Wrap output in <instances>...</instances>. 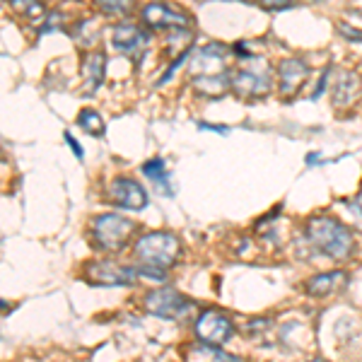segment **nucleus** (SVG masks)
Instances as JSON below:
<instances>
[{
    "instance_id": "6",
    "label": "nucleus",
    "mask_w": 362,
    "mask_h": 362,
    "mask_svg": "<svg viewBox=\"0 0 362 362\" xmlns=\"http://www.w3.org/2000/svg\"><path fill=\"white\" fill-rule=\"evenodd\" d=\"M194 331L198 341L206 343V346H225L235 336V324L227 314L218 312V309H208L196 319Z\"/></svg>"
},
{
    "instance_id": "8",
    "label": "nucleus",
    "mask_w": 362,
    "mask_h": 362,
    "mask_svg": "<svg viewBox=\"0 0 362 362\" xmlns=\"http://www.w3.org/2000/svg\"><path fill=\"white\" fill-rule=\"evenodd\" d=\"M145 309L160 319H179L186 309H191V302L186 300L179 290L165 285V288L150 290V293L145 295Z\"/></svg>"
},
{
    "instance_id": "18",
    "label": "nucleus",
    "mask_w": 362,
    "mask_h": 362,
    "mask_svg": "<svg viewBox=\"0 0 362 362\" xmlns=\"http://www.w3.org/2000/svg\"><path fill=\"white\" fill-rule=\"evenodd\" d=\"M75 124L83 128L85 133H90V136H104V131H107V126H104L102 116H99L95 109H83V112L78 114V119H75Z\"/></svg>"
},
{
    "instance_id": "12",
    "label": "nucleus",
    "mask_w": 362,
    "mask_h": 362,
    "mask_svg": "<svg viewBox=\"0 0 362 362\" xmlns=\"http://www.w3.org/2000/svg\"><path fill=\"white\" fill-rule=\"evenodd\" d=\"M362 95V78L353 70H343L338 73V78L331 85V102H334L336 109H348L353 107L355 102Z\"/></svg>"
},
{
    "instance_id": "14",
    "label": "nucleus",
    "mask_w": 362,
    "mask_h": 362,
    "mask_svg": "<svg viewBox=\"0 0 362 362\" xmlns=\"http://www.w3.org/2000/svg\"><path fill=\"white\" fill-rule=\"evenodd\" d=\"M104 73H107V54L102 49L87 54L83 63V75H85V95H95L99 85L104 83Z\"/></svg>"
},
{
    "instance_id": "4",
    "label": "nucleus",
    "mask_w": 362,
    "mask_h": 362,
    "mask_svg": "<svg viewBox=\"0 0 362 362\" xmlns=\"http://www.w3.org/2000/svg\"><path fill=\"white\" fill-rule=\"evenodd\" d=\"M136 223L119 213H104L92 220V239L102 251H121L131 242Z\"/></svg>"
},
{
    "instance_id": "16",
    "label": "nucleus",
    "mask_w": 362,
    "mask_h": 362,
    "mask_svg": "<svg viewBox=\"0 0 362 362\" xmlns=\"http://www.w3.org/2000/svg\"><path fill=\"white\" fill-rule=\"evenodd\" d=\"M191 85L198 95L208 97V99H218L225 97L227 90H230V75L225 73H213V75H194L191 78Z\"/></svg>"
},
{
    "instance_id": "23",
    "label": "nucleus",
    "mask_w": 362,
    "mask_h": 362,
    "mask_svg": "<svg viewBox=\"0 0 362 362\" xmlns=\"http://www.w3.org/2000/svg\"><path fill=\"white\" fill-rule=\"evenodd\" d=\"M338 32H341L343 37H348V39H360V42H362V32H355V29L350 27V25H341Z\"/></svg>"
},
{
    "instance_id": "1",
    "label": "nucleus",
    "mask_w": 362,
    "mask_h": 362,
    "mask_svg": "<svg viewBox=\"0 0 362 362\" xmlns=\"http://www.w3.org/2000/svg\"><path fill=\"white\" fill-rule=\"evenodd\" d=\"M305 235L307 242L331 261H346L355 251V239L350 230L336 218H309Z\"/></svg>"
},
{
    "instance_id": "2",
    "label": "nucleus",
    "mask_w": 362,
    "mask_h": 362,
    "mask_svg": "<svg viewBox=\"0 0 362 362\" xmlns=\"http://www.w3.org/2000/svg\"><path fill=\"white\" fill-rule=\"evenodd\" d=\"M133 254H136L140 266L167 271V268H172L177 264V259L181 254V244L172 232L157 230V232H150V235L140 237L138 242L133 244Z\"/></svg>"
},
{
    "instance_id": "13",
    "label": "nucleus",
    "mask_w": 362,
    "mask_h": 362,
    "mask_svg": "<svg viewBox=\"0 0 362 362\" xmlns=\"http://www.w3.org/2000/svg\"><path fill=\"white\" fill-rule=\"evenodd\" d=\"M227 58V46L210 42L206 46L196 51L194 63H191V70L196 75H213V73H223V63Z\"/></svg>"
},
{
    "instance_id": "3",
    "label": "nucleus",
    "mask_w": 362,
    "mask_h": 362,
    "mask_svg": "<svg viewBox=\"0 0 362 362\" xmlns=\"http://www.w3.org/2000/svg\"><path fill=\"white\" fill-rule=\"evenodd\" d=\"M271 70L264 58H249L247 68L230 73V90L239 99H264L271 92Z\"/></svg>"
},
{
    "instance_id": "17",
    "label": "nucleus",
    "mask_w": 362,
    "mask_h": 362,
    "mask_svg": "<svg viewBox=\"0 0 362 362\" xmlns=\"http://www.w3.org/2000/svg\"><path fill=\"white\" fill-rule=\"evenodd\" d=\"M143 174L148 177L157 189L162 191V194H172V189H169V172H167V165L162 157H153V160H148L143 165Z\"/></svg>"
},
{
    "instance_id": "20",
    "label": "nucleus",
    "mask_w": 362,
    "mask_h": 362,
    "mask_svg": "<svg viewBox=\"0 0 362 362\" xmlns=\"http://www.w3.org/2000/svg\"><path fill=\"white\" fill-rule=\"evenodd\" d=\"M136 0H95V5L107 15H126Z\"/></svg>"
},
{
    "instance_id": "25",
    "label": "nucleus",
    "mask_w": 362,
    "mask_h": 362,
    "mask_svg": "<svg viewBox=\"0 0 362 362\" xmlns=\"http://www.w3.org/2000/svg\"><path fill=\"white\" fill-rule=\"evenodd\" d=\"M314 3H321V0H314Z\"/></svg>"
},
{
    "instance_id": "21",
    "label": "nucleus",
    "mask_w": 362,
    "mask_h": 362,
    "mask_svg": "<svg viewBox=\"0 0 362 362\" xmlns=\"http://www.w3.org/2000/svg\"><path fill=\"white\" fill-rule=\"evenodd\" d=\"M259 5L266 10H290L295 8V0H259Z\"/></svg>"
},
{
    "instance_id": "9",
    "label": "nucleus",
    "mask_w": 362,
    "mask_h": 362,
    "mask_svg": "<svg viewBox=\"0 0 362 362\" xmlns=\"http://www.w3.org/2000/svg\"><path fill=\"white\" fill-rule=\"evenodd\" d=\"M138 278V268L124 266L119 261L102 259L87 266V280L95 285H112V288H121V285H133Z\"/></svg>"
},
{
    "instance_id": "5",
    "label": "nucleus",
    "mask_w": 362,
    "mask_h": 362,
    "mask_svg": "<svg viewBox=\"0 0 362 362\" xmlns=\"http://www.w3.org/2000/svg\"><path fill=\"white\" fill-rule=\"evenodd\" d=\"M140 20L150 29H172V32H189L191 15L184 13L179 5L169 3H148L140 10Z\"/></svg>"
},
{
    "instance_id": "11",
    "label": "nucleus",
    "mask_w": 362,
    "mask_h": 362,
    "mask_svg": "<svg viewBox=\"0 0 362 362\" xmlns=\"http://www.w3.org/2000/svg\"><path fill=\"white\" fill-rule=\"evenodd\" d=\"M109 203L126 210H143L148 206V194L145 189L131 177H116L109 184Z\"/></svg>"
},
{
    "instance_id": "24",
    "label": "nucleus",
    "mask_w": 362,
    "mask_h": 362,
    "mask_svg": "<svg viewBox=\"0 0 362 362\" xmlns=\"http://www.w3.org/2000/svg\"><path fill=\"white\" fill-rule=\"evenodd\" d=\"M314 362H326V360H314Z\"/></svg>"
},
{
    "instance_id": "22",
    "label": "nucleus",
    "mask_w": 362,
    "mask_h": 362,
    "mask_svg": "<svg viewBox=\"0 0 362 362\" xmlns=\"http://www.w3.org/2000/svg\"><path fill=\"white\" fill-rule=\"evenodd\" d=\"M66 140H68L70 150H73V153H75V157H78V160H83L85 153H83V148H80V145H78V140H75L73 136H70V133H66Z\"/></svg>"
},
{
    "instance_id": "10",
    "label": "nucleus",
    "mask_w": 362,
    "mask_h": 362,
    "mask_svg": "<svg viewBox=\"0 0 362 362\" xmlns=\"http://www.w3.org/2000/svg\"><path fill=\"white\" fill-rule=\"evenodd\" d=\"M309 66L300 58H283L278 63V90L283 99H295L309 80Z\"/></svg>"
},
{
    "instance_id": "15",
    "label": "nucleus",
    "mask_w": 362,
    "mask_h": 362,
    "mask_svg": "<svg viewBox=\"0 0 362 362\" xmlns=\"http://www.w3.org/2000/svg\"><path fill=\"white\" fill-rule=\"evenodd\" d=\"M346 273L341 271H329V273H319V276L309 278L305 283V293L309 297H329L334 295L341 285H346Z\"/></svg>"
},
{
    "instance_id": "19",
    "label": "nucleus",
    "mask_w": 362,
    "mask_h": 362,
    "mask_svg": "<svg viewBox=\"0 0 362 362\" xmlns=\"http://www.w3.org/2000/svg\"><path fill=\"white\" fill-rule=\"evenodd\" d=\"M10 3H13V10L29 17V20H42V17H46L44 0H10Z\"/></svg>"
},
{
    "instance_id": "7",
    "label": "nucleus",
    "mask_w": 362,
    "mask_h": 362,
    "mask_svg": "<svg viewBox=\"0 0 362 362\" xmlns=\"http://www.w3.org/2000/svg\"><path fill=\"white\" fill-rule=\"evenodd\" d=\"M112 44L116 51L126 54L131 61L140 63L143 56L148 54V46H150V32L133 22H121V25L114 27L112 32Z\"/></svg>"
}]
</instances>
